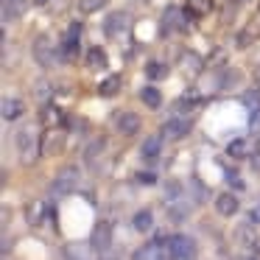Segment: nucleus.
I'll return each instance as SVG.
<instances>
[{
    "label": "nucleus",
    "mask_w": 260,
    "mask_h": 260,
    "mask_svg": "<svg viewBox=\"0 0 260 260\" xmlns=\"http://www.w3.org/2000/svg\"><path fill=\"white\" fill-rule=\"evenodd\" d=\"M187 14L185 12H179L176 6H171V9H165V14H162V20H159V34L162 37H168L171 31H185V23H187Z\"/></svg>",
    "instance_id": "6"
},
{
    "label": "nucleus",
    "mask_w": 260,
    "mask_h": 260,
    "mask_svg": "<svg viewBox=\"0 0 260 260\" xmlns=\"http://www.w3.org/2000/svg\"><path fill=\"white\" fill-rule=\"evenodd\" d=\"M40 118H42V123H45L48 129H53V126H59L64 120V115H62V109H59V107L45 104V107H42V112H40Z\"/></svg>",
    "instance_id": "20"
},
{
    "label": "nucleus",
    "mask_w": 260,
    "mask_h": 260,
    "mask_svg": "<svg viewBox=\"0 0 260 260\" xmlns=\"http://www.w3.org/2000/svg\"><path fill=\"white\" fill-rule=\"evenodd\" d=\"M241 101L246 104L249 109H260V90H246L241 95Z\"/></svg>",
    "instance_id": "35"
},
{
    "label": "nucleus",
    "mask_w": 260,
    "mask_h": 260,
    "mask_svg": "<svg viewBox=\"0 0 260 260\" xmlns=\"http://www.w3.org/2000/svg\"><path fill=\"white\" fill-rule=\"evenodd\" d=\"M190 126H193V120L187 118L185 112H179V115H174V118L165 120L162 137H168V140H179V137H185L187 132H190Z\"/></svg>",
    "instance_id": "7"
},
{
    "label": "nucleus",
    "mask_w": 260,
    "mask_h": 260,
    "mask_svg": "<svg viewBox=\"0 0 260 260\" xmlns=\"http://www.w3.org/2000/svg\"><path fill=\"white\" fill-rule=\"evenodd\" d=\"M45 3H51V0H37V6H45Z\"/></svg>",
    "instance_id": "42"
},
{
    "label": "nucleus",
    "mask_w": 260,
    "mask_h": 260,
    "mask_svg": "<svg viewBox=\"0 0 260 260\" xmlns=\"http://www.w3.org/2000/svg\"><path fill=\"white\" fill-rule=\"evenodd\" d=\"M109 0H79V12L81 14H95V12H101Z\"/></svg>",
    "instance_id": "32"
},
{
    "label": "nucleus",
    "mask_w": 260,
    "mask_h": 260,
    "mask_svg": "<svg viewBox=\"0 0 260 260\" xmlns=\"http://www.w3.org/2000/svg\"><path fill=\"white\" fill-rule=\"evenodd\" d=\"M17 148H20V162L31 168V165L37 162V157H40V151H42V137H37L34 126H20Z\"/></svg>",
    "instance_id": "1"
},
{
    "label": "nucleus",
    "mask_w": 260,
    "mask_h": 260,
    "mask_svg": "<svg viewBox=\"0 0 260 260\" xmlns=\"http://www.w3.org/2000/svg\"><path fill=\"white\" fill-rule=\"evenodd\" d=\"M226 154L235 159H243V157H252L254 148H252V140H232L230 146H226Z\"/></svg>",
    "instance_id": "21"
},
{
    "label": "nucleus",
    "mask_w": 260,
    "mask_h": 260,
    "mask_svg": "<svg viewBox=\"0 0 260 260\" xmlns=\"http://www.w3.org/2000/svg\"><path fill=\"white\" fill-rule=\"evenodd\" d=\"M165 199H168V202L182 199V185L179 182H168V185H165Z\"/></svg>",
    "instance_id": "36"
},
{
    "label": "nucleus",
    "mask_w": 260,
    "mask_h": 260,
    "mask_svg": "<svg viewBox=\"0 0 260 260\" xmlns=\"http://www.w3.org/2000/svg\"><path fill=\"white\" fill-rule=\"evenodd\" d=\"M168 218L174 221V224H182V221L187 218V213H190V202H182V199H176V202H168Z\"/></svg>",
    "instance_id": "22"
},
{
    "label": "nucleus",
    "mask_w": 260,
    "mask_h": 260,
    "mask_svg": "<svg viewBox=\"0 0 260 260\" xmlns=\"http://www.w3.org/2000/svg\"><path fill=\"white\" fill-rule=\"evenodd\" d=\"M249 221H252V224H260V204H254V207L249 210Z\"/></svg>",
    "instance_id": "40"
},
{
    "label": "nucleus",
    "mask_w": 260,
    "mask_h": 260,
    "mask_svg": "<svg viewBox=\"0 0 260 260\" xmlns=\"http://www.w3.org/2000/svg\"><path fill=\"white\" fill-rule=\"evenodd\" d=\"M92 246H95L98 252H107V249L112 246V226L98 224L95 230H92Z\"/></svg>",
    "instance_id": "14"
},
{
    "label": "nucleus",
    "mask_w": 260,
    "mask_h": 260,
    "mask_svg": "<svg viewBox=\"0 0 260 260\" xmlns=\"http://www.w3.org/2000/svg\"><path fill=\"white\" fill-rule=\"evenodd\" d=\"M165 76H168V68H165V62H157V59L146 62V79H148V81H162Z\"/></svg>",
    "instance_id": "26"
},
{
    "label": "nucleus",
    "mask_w": 260,
    "mask_h": 260,
    "mask_svg": "<svg viewBox=\"0 0 260 260\" xmlns=\"http://www.w3.org/2000/svg\"><path fill=\"white\" fill-rule=\"evenodd\" d=\"M92 249H95L92 243H64L62 257L64 260H95Z\"/></svg>",
    "instance_id": "11"
},
{
    "label": "nucleus",
    "mask_w": 260,
    "mask_h": 260,
    "mask_svg": "<svg viewBox=\"0 0 260 260\" xmlns=\"http://www.w3.org/2000/svg\"><path fill=\"white\" fill-rule=\"evenodd\" d=\"M154 226V215H151V210H140V213L135 215V230L137 232H148Z\"/></svg>",
    "instance_id": "30"
},
{
    "label": "nucleus",
    "mask_w": 260,
    "mask_h": 260,
    "mask_svg": "<svg viewBox=\"0 0 260 260\" xmlns=\"http://www.w3.org/2000/svg\"><path fill=\"white\" fill-rule=\"evenodd\" d=\"M107 62H109V56H107V51H104L101 45H95V48H90V51H87V68L104 70V68H107Z\"/></svg>",
    "instance_id": "19"
},
{
    "label": "nucleus",
    "mask_w": 260,
    "mask_h": 260,
    "mask_svg": "<svg viewBox=\"0 0 260 260\" xmlns=\"http://www.w3.org/2000/svg\"><path fill=\"white\" fill-rule=\"evenodd\" d=\"M104 148H107V137H95V140H90V146L84 148V162L92 165L104 154Z\"/></svg>",
    "instance_id": "25"
},
{
    "label": "nucleus",
    "mask_w": 260,
    "mask_h": 260,
    "mask_svg": "<svg viewBox=\"0 0 260 260\" xmlns=\"http://www.w3.org/2000/svg\"><path fill=\"white\" fill-rule=\"evenodd\" d=\"M115 129L126 137L137 135V132H140V115L137 112H118L115 115Z\"/></svg>",
    "instance_id": "10"
},
{
    "label": "nucleus",
    "mask_w": 260,
    "mask_h": 260,
    "mask_svg": "<svg viewBox=\"0 0 260 260\" xmlns=\"http://www.w3.org/2000/svg\"><path fill=\"white\" fill-rule=\"evenodd\" d=\"M159 151H162V135H148L146 140H143V146H140V154L146 159H154Z\"/></svg>",
    "instance_id": "17"
},
{
    "label": "nucleus",
    "mask_w": 260,
    "mask_h": 260,
    "mask_svg": "<svg viewBox=\"0 0 260 260\" xmlns=\"http://www.w3.org/2000/svg\"><path fill=\"white\" fill-rule=\"evenodd\" d=\"M48 215V204L42 202V199H31L28 204H25V221H28L31 226H40L42 221H45Z\"/></svg>",
    "instance_id": "12"
},
{
    "label": "nucleus",
    "mask_w": 260,
    "mask_h": 260,
    "mask_svg": "<svg viewBox=\"0 0 260 260\" xmlns=\"http://www.w3.org/2000/svg\"><path fill=\"white\" fill-rule=\"evenodd\" d=\"M118 90H120V76H118V73H109L107 79L98 84V95H104V98L118 95Z\"/></svg>",
    "instance_id": "23"
},
{
    "label": "nucleus",
    "mask_w": 260,
    "mask_h": 260,
    "mask_svg": "<svg viewBox=\"0 0 260 260\" xmlns=\"http://www.w3.org/2000/svg\"><path fill=\"white\" fill-rule=\"evenodd\" d=\"M137 179H140L143 185H154V182H157V174H151V171H148V174H140Z\"/></svg>",
    "instance_id": "39"
},
{
    "label": "nucleus",
    "mask_w": 260,
    "mask_h": 260,
    "mask_svg": "<svg viewBox=\"0 0 260 260\" xmlns=\"http://www.w3.org/2000/svg\"><path fill=\"white\" fill-rule=\"evenodd\" d=\"M62 148H64V135L56 126L42 132V154H45V157H53V154H59Z\"/></svg>",
    "instance_id": "9"
},
{
    "label": "nucleus",
    "mask_w": 260,
    "mask_h": 260,
    "mask_svg": "<svg viewBox=\"0 0 260 260\" xmlns=\"http://www.w3.org/2000/svg\"><path fill=\"white\" fill-rule=\"evenodd\" d=\"M249 162H252V171H254V174H260V151H254L252 157H249Z\"/></svg>",
    "instance_id": "41"
},
{
    "label": "nucleus",
    "mask_w": 260,
    "mask_h": 260,
    "mask_svg": "<svg viewBox=\"0 0 260 260\" xmlns=\"http://www.w3.org/2000/svg\"><path fill=\"white\" fill-rule=\"evenodd\" d=\"M215 210H218V215H224V218H232V215L238 213V196L235 193H221V196L215 199Z\"/></svg>",
    "instance_id": "15"
},
{
    "label": "nucleus",
    "mask_w": 260,
    "mask_h": 260,
    "mask_svg": "<svg viewBox=\"0 0 260 260\" xmlns=\"http://www.w3.org/2000/svg\"><path fill=\"white\" fill-rule=\"evenodd\" d=\"M132 260H171V252H168V238L165 235H157L151 243H146V246H140L135 252V257Z\"/></svg>",
    "instance_id": "3"
},
{
    "label": "nucleus",
    "mask_w": 260,
    "mask_h": 260,
    "mask_svg": "<svg viewBox=\"0 0 260 260\" xmlns=\"http://www.w3.org/2000/svg\"><path fill=\"white\" fill-rule=\"evenodd\" d=\"M126 25H129V17H126L123 12H112L107 20H104V34L107 37H118L126 31Z\"/></svg>",
    "instance_id": "13"
},
{
    "label": "nucleus",
    "mask_w": 260,
    "mask_h": 260,
    "mask_svg": "<svg viewBox=\"0 0 260 260\" xmlns=\"http://www.w3.org/2000/svg\"><path fill=\"white\" fill-rule=\"evenodd\" d=\"M182 68H185V73H187V76H196L199 70L204 68V62H202V56H196V53L187 51L185 56H182Z\"/></svg>",
    "instance_id": "29"
},
{
    "label": "nucleus",
    "mask_w": 260,
    "mask_h": 260,
    "mask_svg": "<svg viewBox=\"0 0 260 260\" xmlns=\"http://www.w3.org/2000/svg\"><path fill=\"white\" fill-rule=\"evenodd\" d=\"M23 14V0H3V20H12Z\"/></svg>",
    "instance_id": "31"
},
{
    "label": "nucleus",
    "mask_w": 260,
    "mask_h": 260,
    "mask_svg": "<svg viewBox=\"0 0 260 260\" xmlns=\"http://www.w3.org/2000/svg\"><path fill=\"white\" fill-rule=\"evenodd\" d=\"M79 40H81V23H73L64 31L62 42H59V56H62L64 62L76 59V53H79Z\"/></svg>",
    "instance_id": "4"
},
{
    "label": "nucleus",
    "mask_w": 260,
    "mask_h": 260,
    "mask_svg": "<svg viewBox=\"0 0 260 260\" xmlns=\"http://www.w3.org/2000/svg\"><path fill=\"white\" fill-rule=\"evenodd\" d=\"M190 190H193V196H196V202H204V199H207V185H204L199 176L190 179Z\"/></svg>",
    "instance_id": "34"
},
{
    "label": "nucleus",
    "mask_w": 260,
    "mask_h": 260,
    "mask_svg": "<svg viewBox=\"0 0 260 260\" xmlns=\"http://www.w3.org/2000/svg\"><path fill=\"white\" fill-rule=\"evenodd\" d=\"M199 104H202V95H199V92H193V90H187L185 95L179 98V101H176V109H179V112H190V109H196Z\"/></svg>",
    "instance_id": "27"
},
{
    "label": "nucleus",
    "mask_w": 260,
    "mask_h": 260,
    "mask_svg": "<svg viewBox=\"0 0 260 260\" xmlns=\"http://www.w3.org/2000/svg\"><path fill=\"white\" fill-rule=\"evenodd\" d=\"M140 101L146 104L148 109H159V107H162V92H159L157 87H143V90H140Z\"/></svg>",
    "instance_id": "24"
},
{
    "label": "nucleus",
    "mask_w": 260,
    "mask_h": 260,
    "mask_svg": "<svg viewBox=\"0 0 260 260\" xmlns=\"http://www.w3.org/2000/svg\"><path fill=\"white\" fill-rule=\"evenodd\" d=\"M210 12H213V0H187V6H185V14L190 20H199Z\"/></svg>",
    "instance_id": "16"
},
{
    "label": "nucleus",
    "mask_w": 260,
    "mask_h": 260,
    "mask_svg": "<svg viewBox=\"0 0 260 260\" xmlns=\"http://www.w3.org/2000/svg\"><path fill=\"white\" fill-rule=\"evenodd\" d=\"M235 238H238V243H243V246H249V249H254L260 243V238L252 232V226H238L235 230Z\"/></svg>",
    "instance_id": "28"
},
{
    "label": "nucleus",
    "mask_w": 260,
    "mask_h": 260,
    "mask_svg": "<svg viewBox=\"0 0 260 260\" xmlns=\"http://www.w3.org/2000/svg\"><path fill=\"white\" fill-rule=\"evenodd\" d=\"M254 79H257V81H260V64H257V70H254Z\"/></svg>",
    "instance_id": "43"
},
{
    "label": "nucleus",
    "mask_w": 260,
    "mask_h": 260,
    "mask_svg": "<svg viewBox=\"0 0 260 260\" xmlns=\"http://www.w3.org/2000/svg\"><path fill=\"white\" fill-rule=\"evenodd\" d=\"M252 132H260V109H252V120H249Z\"/></svg>",
    "instance_id": "37"
},
{
    "label": "nucleus",
    "mask_w": 260,
    "mask_h": 260,
    "mask_svg": "<svg viewBox=\"0 0 260 260\" xmlns=\"http://www.w3.org/2000/svg\"><path fill=\"white\" fill-rule=\"evenodd\" d=\"M168 252H171L174 260H193L196 243H193V238H187V235H171L168 238Z\"/></svg>",
    "instance_id": "5"
},
{
    "label": "nucleus",
    "mask_w": 260,
    "mask_h": 260,
    "mask_svg": "<svg viewBox=\"0 0 260 260\" xmlns=\"http://www.w3.org/2000/svg\"><path fill=\"white\" fill-rule=\"evenodd\" d=\"M56 56H59V48H53V42L48 40V37H40V40L34 42V59L42 68H51V64L56 62Z\"/></svg>",
    "instance_id": "8"
},
{
    "label": "nucleus",
    "mask_w": 260,
    "mask_h": 260,
    "mask_svg": "<svg viewBox=\"0 0 260 260\" xmlns=\"http://www.w3.org/2000/svg\"><path fill=\"white\" fill-rule=\"evenodd\" d=\"M34 95H37V101L48 104V98L53 95V87L48 84V81H37V84H34Z\"/></svg>",
    "instance_id": "33"
},
{
    "label": "nucleus",
    "mask_w": 260,
    "mask_h": 260,
    "mask_svg": "<svg viewBox=\"0 0 260 260\" xmlns=\"http://www.w3.org/2000/svg\"><path fill=\"white\" fill-rule=\"evenodd\" d=\"M76 185H79V168H76V165H68V168H62L56 174V179L51 182V193L53 196H68V193L76 190Z\"/></svg>",
    "instance_id": "2"
},
{
    "label": "nucleus",
    "mask_w": 260,
    "mask_h": 260,
    "mask_svg": "<svg viewBox=\"0 0 260 260\" xmlns=\"http://www.w3.org/2000/svg\"><path fill=\"white\" fill-rule=\"evenodd\" d=\"M20 115H23V101L20 98H12V95H6L3 98V120H17Z\"/></svg>",
    "instance_id": "18"
},
{
    "label": "nucleus",
    "mask_w": 260,
    "mask_h": 260,
    "mask_svg": "<svg viewBox=\"0 0 260 260\" xmlns=\"http://www.w3.org/2000/svg\"><path fill=\"white\" fill-rule=\"evenodd\" d=\"M226 182H230V185H232V187H238V190H243V182H241V179H238V176H235V174H232V171H226Z\"/></svg>",
    "instance_id": "38"
}]
</instances>
